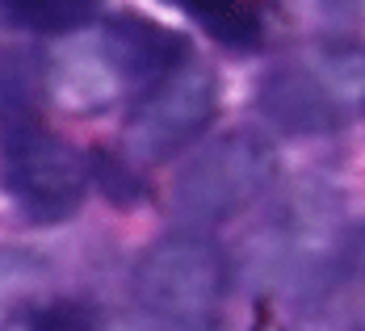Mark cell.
Listing matches in <instances>:
<instances>
[{
  "label": "cell",
  "instance_id": "6da1fadb",
  "mask_svg": "<svg viewBox=\"0 0 365 331\" xmlns=\"http://www.w3.org/2000/svg\"><path fill=\"white\" fill-rule=\"evenodd\" d=\"M260 110L290 135H331L365 110V51L324 42L260 80Z\"/></svg>",
  "mask_w": 365,
  "mask_h": 331
},
{
  "label": "cell",
  "instance_id": "7a4b0ae2",
  "mask_svg": "<svg viewBox=\"0 0 365 331\" xmlns=\"http://www.w3.org/2000/svg\"><path fill=\"white\" fill-rule=\"evenodd\" d=\"M222 294H227V260L202 235H168L139 256L135 298L164 327L215 331Z\"/></svg>",
  "mask_w": 365,
  "mask_h": 331
},
{
  "label": "cell",
  "instance_id": "3957f363",
  "mask_svg": "<svg viewBox=\"0 0 365 331\" xmlns=\"http://www.w3.org/2000/svg\"><path fill=\"white\" fill-rule=\"evenodd\" d=\"M269 181H273V151L256 135L235 130L210 143L197 159H189V168L177 177L173 201L181 219L210 226V222L240 214L248 201L264 193Z\"/></svg>",
  "mask_w": 365,
  "mask_h": 331
},
{
  "label": "cell",
  "instance_id": "277c9868",
  "mask_svg": "<svg viewBox=\"0 0 365 331\" xmlns=\"http://www.w3.org/2000/svg\"><path fill=\"white\" fill-rule=\"evenodd\" d=\"M0 177L13 201L34 222H59L84 201L88 168L72 143H63L38 122L0 135Z\"/></svg>",
  "mask_w": 365,
  "mask_h": 331
},
{
  "label": "cell",
  "instance_id": "5b68a950",
  "mask_svg": "<svg viewBox=\"0 0 365 331\" xmlns=\"http://www.w3.org/2000/svg\"><path fill=\"white\" fill-rule=\"evenodd\" d=\"M215 105H219V84L197 63L155 80L126 122V143L135 151V159L151 164V159H168L173 151H181L193 135L210 126Z\"/></svg>",
  "mask_w": 365,
  "mask_h": 331
},
{
  "label": "cell",
  "instance_id": "8992f818",
  "mask_svg": "<svg viewBox=\"0 0 365 331\" xmlns=\"http://www.w3.org/2000/svg\"><path fill=\"white\" fill-rule=\"evenodd\" d=\"M101 46L110 55V63L118 68L122 80L130 84H155L168 72H177L189 55L181 34L147 21V17H135V13H122V17H110L106 30H101Z\"/></svg>",
  "mask_w": 365,
  "mask_h": 331
},
{
  "label": "cell",
  "instance_id": "52a82bcc",
  "mask_svg": "<svg viewBox=\"0 0 365 331\" xmlns=\"http://www.w3.org/2000/svg\"><path fill=\"white\" fill-rule=\"evenodd\" d=\"M122 75L110 63L106 46H80V51H63L55 59V88L63 97V105L72 110H101L110 101V93H118Z\"/></svg>",
  "mask_w": 365,
  "mask_h": 331
},
{
  "label": "cell",
  "instance_id": "ba28073f",
  "mask_svg": "<svg viewBox=\"0 0 365 331\" xmlns=\"http://www.w3.org/2000/svg\"><path fill=\"white\" fill-rule=\"evenodd\" d=\"M46 75L30 51H4L0 55V135L38 126Z\"/></svg>",
  "mask_w": 365,
  "mask_h": 331
},
{
  "label": "cell",
  "instance_id": "9c48e42d",
  "mask_svg": "<svg viewBox=\"0 0 365 331\" xmlns=\"http://www.w3.org/2000/svg\"><path fill=\"white\" fill-rule=\"evenodd\" d=\"M181 4L227 46L248 51V46L260 42V17L244 0H181Z\"/></svg>",
  "mask_w": 365,
  "mask_h": 331
},
{
  "label": "cell",
  "instance_id": "30bf717a",
  "mask_svg": "<svg viewBox=\"0 0 365 331\" xmlns=\"http://www.w3.org/2000/svg\"><path fill=\"white\" fill-rule=\"evenodd\" d=\"M101 0H9L13 17L38 34H72L93 21Z\"/></svg>",
  "mask_w": 365,
  "mask_h": 331
},
{
  "label": "cell",
  "instance_id": "8fae6325",
  "mask_svg": "<svg viewBox=\"0 0 365 331\" xmlns=\"http://www.w3.org/2000/svg\"><path fill=\"white\" fill-rule=\"evenodd\" d=\"M88 159H93V172H97V181H101V189H106L110 201H118V206H135V201L143 197L139 172L126 168L118 155H110V151H93Z\"/></svg>",
  "mask_w": 365,
  "mask_h": 331
},
{
  "label": "cell",
  "instance_id": "7c38bea8",
  "mask_svg": "<svg viewBox=\"0 0 365 331\" xmlns=\"http://www.w3.org/2000/svg\"><path fill=\"white\" fill-rule=\"evenodd\" d=\"M38 264L30 252H13V248H0V315L13 310L17 298L30 294V285L38 281Z\"/></svg>",
  "mask_w": 365,
  "mask_h": 331
},
{
  "label": "cell",
  "instance_id": "4fadbf2b",
  "mask_svg": "<svg viewBox=\"0 0 365 331\" xmlns=\"http://www.w3.org/2000/svg\"><path fill=\"white\" fill-rule=\"evenodd\" d=\"M30 331H97V310L88 302H51L30 319Z\"/></svg>",
  "mask_w": 365,
  "mask_h": 331
},
{
  "label": "cell",
  "instance_id": "5bb4252c",
  "mask_svg": "<svg viewBox=\"0 0 365 331\" xmlns=\"http://www.w3.org/2000/svg\"><path fill=\"white\" fill-rule=\"evenodd\" d=\"M0 4H9V0H0Z\"/></svg>",
  "mask_w": 365,
  "mask_h": 331
}]
</instances>
